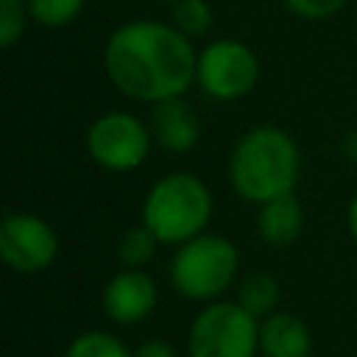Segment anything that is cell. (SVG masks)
<instances>
[{
  "mask_svg": "<svg viewBox=\"0 0 357 357\" xmlns=\"http://www.w3.org/2000/svg\"><path fill=\"white\" fill-rule=\"evenodd\" d=\"M103 70L126 98L153 106L181 98L195 84L198 53L176 25L131 20L106 39Z\"/></svg>",
  "mask_w": 357,
  "mask_h": 357,
  "instance_id": "6da1fadb",
  "label": "cell"
},
{
  "mask_svg": "<svg viewBox=\"0 0 357 357\" xmlns=\"http://www.w3.org/2000/svg\"><path fill=\"white\" fill-rule=\"evenodd\" d=\"M298 165V145L284 128L254 126L231 148L229 181L243 201L262 206L271 198L293 192Z\"/></svg>",
  "mask_w": 357,
  "mask_h": 357,
  "instance_id": "7a4b0ae2",
  "label": "cell"
},
{
  "mask_svg": "<svg viewBox=\"0 0 357 357\" xmlns=\"http://www.w3.org/2000/svg\"><path fill=\"white\" fill-rule=\"evenodd\" d=\"M212 218L209 187L187 170L162 176L142 201V223L165 245H181L204 234Z\"/></svg>",
  "mask_w": 357,
  "mask_h": 357,
  "instance_id": "3957f363",
  "label": "cell"
},
{
  "mask_svg": "<svg viewBox=\"0 0 357 357\" xmlns=\"http://www.w3.org/2000/svg\"><path fill=\"white\" fill-rule=\"evenodd\" d=\"M240 254L234 243L223 234H198L178 245L170 259L173 287L192 301L218 298L237 276Z\"/></svg>",
  "mask_w": 357,
  "mask_h": 357,
  "instance_id": "277c9868",
  "label": "cell"
},
{
  "mask_svg": "<svg viewBox=\"0 0 357 357\" xmlns=\"http://www.w3.org/2000/svg\"><path fill=\"white\" fill-rule=\"evenodd\" d=\"M190 357H254L259 351V318L240 301H209L190 324Z\"/></svg>",
  "mask_w": 357,
  "mask_h": 357,
  "instance_id": "5b68a950",
  "label": "cell"
},
{
  "mask_svg": "<svg viewBox=\"0 0 357 357\" xmlns=\"http://www.w3.org/2000/svg\"><path fill=\"white\" fill-rule=\"evenodd\" d=\"M151 126L131 112H103L86 128V151L92 162L112 173L139 167L151 153Z\"/></svg>",
  "mask_w": 357,
  "mask_h": 357,
  "instance_id": "8992f818",
  "label": "cell"
},
{
  "mask_svg": "<svg viewBox=\"0 0 357 357\" xmlns=\"http://www.w3.org/2000/svg\"><path fill=\"white\" fill-rule=\"evenodd\" d=\"M259 78L254 50L240 39H215L198 53L195 81L215 100L245 98Z\"/></svg>",
  "mask_w": 357,
  "mask_h": 357,
  "instance_id": "52a82bcc",
  "label": "cell"
},
{
  "mask_svg": "<svg viewBox=\"0 0 357 357\" xmlns=\"http://www.w3.org/2000/svg\"><path fill=\"white\" fill-rule=\"evenodd\" d=\"M59 237L53 226L33 212H8L0 223V257L17 273H39L53 265Z\"/></svg>",
  "mask_w": 357,
  "mask_h": 357,
  "instance_id": "ba28073f",
  "label": "cell"
},
{
  "mask_svg": "<svg viewBox=\"0 0 357 357\" xmlns=\"http://www.w3.org/2000/svg\"><path fill=\"white\" fill-rule=\"evenodd\" d=\"M159 290L151 273L142 268H123L103 284V312L114 324H137L156 307Z\"/></svg>",
  "mask_w": 357,
  "mask_h": 357,
  "instance_id": "9c48e42d",
  "label": "cell"
},
{
  "mask_svg": "<svg viewBox=\"0 0 357 357\" xmlns=\"http://www.w3.org/2000/svg\"><path fill=\"white\" fill-rule=\"evenodd\" d=\"M151 134L153 139L170 151V153H187L195 148L198 137H201V120L198 112L192 109V103L181 98H167L151 106Z\"/></svg>",
  "mask_w": 357,
  "mask_h": 357,
  "instance_id": "30bf717a",
  "label": "cell"
},
{
  "mask_svg": "<svg viewBox=\"0 0 357 357\" xmlns=\"http://www.w3.org/2000/svg\"><path fill=\"white\" fill-rule=\"evenodd\" d=\"M259 351L265 357H310V326L293 312H271L259 321Z\"/></svg>",
  "mask_w": 357,
  "mask_h": 357,
  "instance_id": "8fae6325",
  "label": "cell"
},
{
  "mask_svg": "<svg viewBox=\"0 0 357 357\" xmlns=\"http://www.w3.org/2000/svg\"><path fill=\"white\" fill-rule=\"evenodd\" d=\"M301 229H304V209L293 192L271 198L268 204L259 206L257 231L268 245H273V248L290 245L298 240Z\"/></svg>",
  "mask_w": 357,
  "mask_h": 357,
  "instance_id": "7c38bea8",
  "label": "cell"
},
{
  "mask_svg": "<svg viewBox=\"0 0 357 357\" xmlns=\"http://www.w3.org/2000/svg\"><path fill=\"white\" fill-rule=\"evenodd\" d=\"M279 296H282L279 293V282L271 273H248L245 279H240L234 301H240L251 315H257L262 321L271 312H276Z\"/></svg>",
  "mask_w": 357,
  "mask_h": 357,
  "instance_id": "4fadbf2b",
  "label": "cell"
},
{
  "mask_svg": "<svg viewBox=\"0 0 357 357\" xmlns=\"http://www.w3.org/2000/svg\"><path fill=\"white\" fill-rule=\"evenodd\" d=\"M64 357H134V354L112 332L89 329V332H81L78 337H73Z\"/></svg>",
  "mask_w": 357,
  "mask_h": 357,
  "instance_id": "5bb4252c",
  "label": "cell"
},
{
  "mask_svg": "<svg viewBox=\"0 0 357 357\" xmlns=\"http://www.w3.org/2000/svg\"><path fill=\"white\" fill-rule=\"evenodd\" d=\"M156 245H159L156 234L145 223H139V226H131L123 231V237L117 243V257L126 268H142L153 259Z\"/></svg>",
  "mask_w": 357,
  "mask_h": 357,
  "instance_id": "9a60e30c",
  "label": "cell"
},
{
  "mask_svg": "<svg viewBox=\"0 0 357 357\" xmlns=\"http://www.w3.org/2000/svg\"><path fill=\"white\" fill-rule=\"evenodd\" d=\"M25 3L33 22L45 28H64L81 14L86 0H25Z\"/></svg>",
  "mask_w": 357,
  "mask_h": 357,
  "instance_id": "2e32d148",
  "label": "cell"
},
{
  "mask_svg": "<svg viewBox=\"0 0 357 357\" xmlns=\"http://www.w3.org/2000/svg\"><path fill=\"white\" fill-rule=\"evenodd\" d=\"M173 25L184 36H201L212 25V8L206 0H176L173 3Z\"/></svg>",
  "mask_w": 357,
  "mask_h": 357,
  "instance_id": "e0dca14e",
  "label": "cell"
},
{
  "mask_svg": "<svg viewBox=\"0 0 357 357\" xmlns=\"http://www.w3.org/2000/svg\"><path fill=\"white\" fill-rule=\"evenodd\" d=\"M28 3L25 0H0V45L14 47L28 25Z\"/></svg>",
  "mask_w": 357,
  "mask_h": 357,
  "instance_id": "ac0fdd59",
  "label": "cell"
},
{
  "mask_svg": "<svg viewBox=\"0 0 357 357\" xmlns=\"http://www.w3.org/2000/svg\"><path fill=\"white\" fill-rule=\"evenodd\" d=\"M284 6L304 20H326L337 14L346 6V0H284Z\"/></svg>",
  "mask_w": 357,
  "mask_h": 357,
  "instance_id": "d6986e66",
  "label": "cell"
},
{
  "mask_svg": "<svg viewBox=\"0 0 357 357\" xmlns=\"http://www.w3.org/2000/svg\"><path fill=\"white\" fill-rule=\"evenodd\" d=\"M134 357H176V349L170 340H162V337H148L137 346Z\"/></svg>",
  "mask_w": 357,
  "mask_h": 357,
  "instance_id": "ffe728a7",
  "label": "cell"
},
{
  "mask_svg": "<svg viewBox=\"0 0 357 357\" xmlns=\"http://www.w3.org/2000/svg\"><path fill=\"white\" fill-rule=\"evenodd\" d=\"M346 226H349V234H351L354 243H357V195L351 198V204H349V209H346Z\"/></svg>",
  "mask_w": 357,
  "mask_h": 357,
  "instance_id": "44dd1931",
  "label": "cell"
},
{
  "mask_svg": "<svg viewBox=\"0 0 357 357\" xmlns=\"http://www.w3.org/2000/svg\"><path fill=\"white\" fill-rule=\"evenodd\" d=\"M167 3H176V0H167Z\"/></svg>",
  "mask_w": 357,
  "mask_h": 357,
  "instance_id": "7402d4cb",
  "label": "cell"
}]
</instances>
